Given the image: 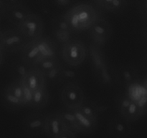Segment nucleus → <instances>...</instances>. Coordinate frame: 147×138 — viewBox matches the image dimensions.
<instances>
[{"label":"nucleus","mask_w":147,"mask_h":138,"mask_svg":"<svg viewBox=\"0 0 147 138\" xmlns=\"http://www.w3.org/2000/svg\"><path fill=\"white\" fill-rule=\"evenodd\" d=\"M7 1H1L0 0V19L5 15L6 8H7Z\"/></svg>","instance_id":"7c9ffc66"},{"label":"nucleus","mask_w":147,"mask_h":138,"mask_svg":"<svg viewBox=\"0 0 147 138\" xmlns=\"http://www.w3.org/2000/svg\"><path fill=\"white\" fill-rule=\"evenodd\" d=\"M22 138H34V137H31V136H26V137H22Z\"/></svg>","instance_id":"f704fd0d"},{"label":"nucleus","mask_w":147,"mask_h":138,"mask_svg":"<svg viewBox=\"0 0 147 138\" xmlns=\"http://www.w3.org/2000/svg\"><path fill=\"white\" fill-rule=\"evenodd\" d=\"M27 43V40L16 28L3 31V49L4 52L11 53L22 51Z\"/></svg>","instance_id":"9d476101"},{"label":"nucleus","mask_w":147,"mask_h":138,"mask_svg":"<svg viewBox=\"0 0 147 138\" xmlns=\"http://www.w3.org/2000/svg\"><path fill=\"white\" fill-rule=\"evenodd\" d=\"M100 9L93 3H79L70 7L64 14L73 33L88 30L101 17Z\"/></svg>","instance_id":"f257e3e1"},{"label":"nucleus","mask_w":147,"mask_h":138,"mask_svg":"<svg viewBox=\"0 0 147 138\" xmlns=\"http://www.w3.org/2000/svg\"><path fill=\"white\" fill-rule=\"evenodd\" d=\"M1 102L5 108L10 110H19L25 107L23 102L19 100L6 87L1 92Z\"/></svg>","instance_id":"2eb2a0df"},{"label":"nucleus","mask_w":147,"mask_h":138,"mask_svg":"<svg viewBox=\"0 0 147 138\" xmlns=\"http://www.w3.org/2000/svg\"><path fill=\"white\" fill-rule=\"evenodd\" d=\"M20 82L24 87L32 92H34L47 86L44 75L36 67H32L27 76Z\"/></svg>","instance_id":"ddd939ff"},{"label":"nucleus","mask_w":147,"mask_h":138,"mask_svg":"<svg viewBox=\"0 0 147 138\" xmlns=\"http://www.w3.org/2000/svg\"><path fill=\"white\" fill-rule=\"evenodd\" d=\"M99 9L111 13H119L121 11L126 7V1L122 0H96L93 1Z\"/></svg>","instance_id":"dca6fc26"},{"label":"nucleus","mask_w":147,"mask_h":138,"mask_svg":"<svg viewBox=\"0 0 147 138\" xmlns=\"http://www.w3.org/2000/svg\"><path fill=\"white\" fill-rule=\"evenodd\" d=\"M52 28L57 29L64 30V31H71L70 27L69 26L68 23L65 20V19L63 17V14L62 15L56 16L53 17L51 21ZM73 32V31H72Z\"/></svg>","instance_id":"bb28decb"},{"label":"nucleus","mask_w":147,"mask_h":138,"mask_svg":"<svg viewBox=\"0 0 147 138\" xmlns=\"http://www.w3.org/2000/svg\"><path fill=\"white\" fill-rule=\"evenodd\" d=\"M57 113L60 117L61 120H63L67 130H70V131L77 134V123H76V118L73 110H67L65 108V110L57 112Z\"/></svg>","instance_id":"6ab92c4d"},{"label":"nucleus","mask_w":147,"mask_h":138,"mask_svg":"<svg viewBox=\"0 0 147 138\" xmlns=\"http://www.w3.org/2000/svg\"><path fill=\"white\" fill-rule=\"evenodd\" d=\"M146 102H147V96L142 97V98L140 99V100L137 102L138 106H139V107H143L144 106V105L146 104Z\"/></svg>","instance_id":"2f4dec72"},{"label":"nucleus","mask_w":147,"mask_h":138,"mask_svg":"<svg viewBox=\"0 0 147 138\" xmlns=\"http://www.w3.org/2000/svg\"><path fill=\"white\" fill-rule=\"evenodd\" d=\"M137 104L131 101L129 107L121 109V110H119V112L124 118L129 119L130 117H134L135 115L137 113Z\"/></svg>","instance_id":"cd10ccee"},{"label":"nucleus","mask_w":147,"mask_h":138,"mask_svg":"<svg viewBox=\"0 0 147 138\" xmlns=\"http://www.w3.org/2000/svg\"><path fill=\"white\" fill-rule=\"evenodd\" d=\"M61 56L67 65L72 67H78L86 60L87 49L81 40L72 39L63 45Z\"/></svg>","instance_id":"20e7f679"},{"label":"nucleus","mask_w":147,"mask_h":138,"mask_svg":"<svg viewBox=\"0 0 147 138\" xmlns=\"http://www.w3.org/2000/svg\"><path fill=\"white\" fill-rule=\"evenodd\" d=\"M49 101V92L47 86L32 92V96L29 107L36 110H40L45 107Z\"/></svg>","instance_id":"f3484780"},{"label":"nucleus","mask_w":147,"mask_h":138,"mask_svg":"<svg viewBox=\"0 0 147 138\" xmlns=\"http://www.w3.org/2000/svg\"><path fill=\"white\" fill-rule=\"evenodd\" d=\"M78 110L88 118L98 122L99 113L103 111V107L90 101L87 102L85 100L84 102L78 108Z\"/></svg>","instance_id":"a211bd4d"},{"label":"nucleus","mask_w":147,"mask_h":138,"mask_svg":"<svg viewBox=\"0 0 147 138\" xmlns=\"http://www.w3.org/2000/svg\"><path fill=\"white\" fill-rule=\"evenodd\" d=\"M79 75L78 72L72 67L67 65L66 66L63 65L61 70V78H60V82H65L70 83L75 82L76 80L78 78Z\"/></svg>","instance_id":"4be33fe9"},{"label":"nucleus","mask_w":147,"mask_h":138,"mask_svg":"<svg viewBox=\"0 0 147 138\" xmlns=\"http://www.w3.org/2000/svg\"><path fill=\"white\" fill-rule=\"evenodd\" d=\"M88 31L92 44L100 47L108 42L113 32L110 23L102 17L99 18Z\"/></svg>","instance_id":"0eeeda50"},{"label":"nucleus","mask_w":147,"mask_h":138,"mask_svg":"<svg viewBox=\"0 0 147 138\" xmlns=\"http://www.w3.org/2000/svg\"><path fill=\"white\" fill-rule=\"evenodd\" d=\"M44 27L42 19L38 14L32 13L16 29L29 42L43 37Z\"/></svg>","instance_id":"39448f33"},{"label":"nucleus","mask_w":147,"mask_h":138,"mask_svg":"<svg viewBox=\"0 0 147 138\" xmlns=\"http://www.w3.org/2000/svg\"><path fill=\"white\" fill-rule=\"evenodd\" d=\"M63 64H60L57 67H54L52 70L43 73L45 79L46 83H56L60 82V78H61V70Z\"/></svg>","instance_id":"5701e85b"},{"label":"nucleus","mask_w":147,"mask_h":138,"mask_svg":"<svg viewBox=\"0 0 147 138\" xmlns=\"http://www.w3.org/2000/svg\"><path fill=\"white\" fill-rule=\"evenodd\" d=\"M76 118L78 133L88 135L93 133L98 127V122L88 118L78 110H73Z\"/></svg>","instance_id":"4468645a"},{"label":"nucleus","mask_w":147,"mask_h":138,"mask_svg":"<svg viewBox=\"0 0 147 138\" xmlns=\"http://www.w3.org/2000/svg\"><path fill=\"white\" fill-rule=\"evenodd\" d=\"M67 130L57 113L46 115L45 134L49 138H56Z\"/></svg>","instance_id":"9b49d317"},{"label":"nucleus","mask_w":147,"mask_h":138,"mask_svg":"<svg viewBox=\"0 0 147 138\" xmlns=\"http://www.w3.org/2000/svg\"><path fill=\"white\" fill-rule=\"evenodd\" d=\"M32 67L27 65L22 60L14 62L11 68V73L14 80L21 82L27 76Z\"/></svg>","instance_id":"aec40b11"},{"label":"nucleus","mask_w":147,"mask_h":138,"mask_svg":"<svg viewBox=\"0 0 147 138\" xmlns=\"http://www.w3.org/2000/svg\"><path fill=\"white\" fill-rule=\"evenodd\" d=\"M53 4L59 8H67V7L68 8L70 6L73 4V1H71V0H55V1H53Z\"/></svg>","instance_id":"c85d7f7f"},{"label":"nucleus","mask_w":147,"mask_h":138,"mask_svg":"<svg viewBox=\"0 0 147 138\" xmlns=\"http://www.w3.org/2000/svg\"><path fill=\"white\" fill-rule=\"evenodd\" d=\"M32 13L30 8L22 1H8L4 17L17 27Z\"/></svg>","instance_id":"6e6552de"},{"label":"nucleus","mask_w":147,"mask_h":138,"mask_svg":"<svg viewBox=\"0 0 147 138\" xmlns=\"http://www.w3.org/2000/svg\"><path fill=\"white\" fill-rule=\"evenodd\" d=\"M60 64H61V63H60L58 57H57V58L47 59V60H42L34 67H36L37 70H40L43 74V73L53 69L54 67H57Z\"/></svg>","instance_id":"a878e982"},{"label":"nucleus","mask_w":147,"mask_h":138,"mask_svg":"<svg viewBox=\"0 0 147 138\" xmlns=\"http://www.w3.org/2000/svg\"><path fill=\"white\" fill-rule=\"evenodd\" d=\"M146 11H147V1H146Z\"/></svg>","instance_id":"c9c22d12"},{"label":"nucleus","mask_w":147,"mask_h":138,"mask_svg":"<svg viewBox=\"0 0 147 138\" xmlns=\"http://www.w3.org/2000/svg\"><path fill=\"white\" fill-rule=\"evenodd\" d=\"M60 97L65 108L70 110L78 109L85 101L84 92L76 82L65 84L60 90Z\"/></svg>","instance_id":"423d86ee"},{"label":"nucleus","mask_w":147,"mask_h":138,"mask_svg":"<svg viewBox=\"0 0 147 138\" xmlns=\"http://www.w3.org/2000/svg\"><path fill=\"white\" fill-rule=\"evenodd\" d=\"M46 115L42 113H30L26 115L22 122L24 132L31 137H37L45 133Z\"/></svg>","instance_id":"1a4fd4ad"},{"label":"nucleus","mask_w":147,"mask_h":138,"mask_svg":"<svg viewBox=\"0 0 147 138\" xmlns=\"http://www.w3.org/2000/svg\"><path fill=\"white\" fill-rule=\"evenodd\" d=\"M56 138H77V136H76V133L69 130H65L62 134H60Z\"/></svg>","instance_id":"c756f323"},{"label":"nucleus","mask_w":147,"mask_h":138,"mask_svg":"<svg viewBox=\"0 0 147 138\" xmlns=\"http://www.w3.org/2000/svg\"><path fill=\"white\" fill-rule=\"evenodd\" d=\"M0 49L4 50L3 49V31L0 30Z\"/></svg>","instance_id":"72a5a7b5"},{"label":"nucleus","mask_w":147,"mask_h":138,"mask_svg":"<svg viewBox=\"0 0 147 138\" xmlns=\"http://www.w3.org/2000/svg\"><path fill=\"white\" fill-rule=\"evenodd\" d=\"M130 126L126 120L119 116H113L108 123V132L115 138H126L130 134Z\"/></svg>","instance_id":"f8f14e48"},{"label":"nucleus","mask_w":147,"mask_h":138,"mask_svg":"<svg viewBox=\"0 0 147 138\" xmlns=\"http://www.w3.org/2000/svg\"><path fill=\"white\" fill-rule=\"evenodd\" d=\"M129 96L132 101L135 100L138 102L142 97L147 96V91L142 86L131 84L129 89Z\"/></svg>","instance_id":"b1692460"},{"label":"nucleus","mask_w":147,"mask_h":138,"mask_svg":"<svg viewBox=\"0 0 147 138\" xmlns=\"http://www.w3.org/2000/svg\"><path fill=\"white\" fill-rule=\"evenodd\" d=\"M4 52H5L3 50L0 49V67L2 65L3 62H4Z\"/></svg>","instance_id":"473e14b6"},{"label":"nucleus","mask_w":147,"mask_h":138,"mask_svg":"<svg viewBox=\"0 0 147 138\" xmlns=\"http://www.w3.org/2000/svg\"><path fill=\"white\" fill-rule=\"evenodd\" d=\"M89 54L95 76L98 81L106 86L111 85L115 82L114 70H111L101 47L90 44Z\"/></svg>","instance_id":"7ed1b4c3"},{"label":"nucleus","mask_w":147,"mask_h":138,"mask_svg":"<svg viewBox=\"0 0 147 138\" xmlns=\"http://www.w3.org/2000/svg\"><path fill=\"white\" fill-rule=\"evenodd\" d=\"M52 32L55 41L63 45L73 39V33L70 31H64V30L52 28Z\"/></svg>","instance_id":"393cba45"},{"label":"nucleus","mask_w":147,"mask_h":138,"mask_svg":"<svg viewBox=\"0 0 147 138\" xmlns=\"http://www.w3.org/2000/svg\"><path fill=\"white\" fill-rule=\"evenodd\" d=\"M115 82H119L121 84L131 83L134 79V74L131 70L129 67H122L114 70Z\"/></svg>","instance_id":"412c9836"},{"label":"nucleus","mask_w":147,"mask_h":138,"mask_svg":"<svg viewBox=\"0 0 147 138\" xmlns=\"http://www.w3.org/2000/svg\"><path fill=\"white\" fill-rule=\"evenodd\" d=\"M57 57L56 43L47 36L29 42L21 51V60L31 67H36L42 60Z\"/></svg>","instance_id":"f03ea898"}]
</instances>
